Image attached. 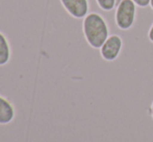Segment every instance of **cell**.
<instances>
[{
	"label": "cell",
	"instance_id": "cell-5",
	"mask_svg": "<svg viewBox=\"0 0 153 142\" xmlns=\"http://www.w3.org/2000/svg\"><path fill=\"white\" fill-rule=\"evenodd\" d=\"M15 108L6 99L0 96V124H7L14 119Z\"/></svg>",
	"mask_w": 153,
	"mask_h": 142
},
{
	"label": "cell",
	"instance_id": "cell-9",
	"mask_svg": "<svg viewBox=\"0 0 153 142\" xmlns=\"http://www.w3.org/2000/svg\"><path fill=\"white\" fill-rule=\"evenodd\" d=\"M148 38H149L150 43L153 44V24L151 25V27L149 28V31H148Z\"/></svg>",
	"mask_w": 153,
	"mask_h": 142
},
{
	"label": "cell",
	"instance_id": "cell-1",
	"mask_svg": "<svg viewBox=\"0 0 153 142\" xmlns=\"http://www.w3.org/2000/svg\"><path fill=\"white\" fill-rule=\"evenodd\" d=\"M82 29L88 44L93 49H100L108 38L109 29L107 22L98 13H90L85 17Z\"/></svg>",
	"mask_w": 153,
	"mask_h": 142
},
{
	"label": "cell",
	"instance_id": "cell-2",
	"mask_svg": "<svg viewBox=\"0 0 153 142\" xmlns=\"http://www.w3.org/2000/svg\"><path fill=\"white\" fill-rule=\"evenodd\" d=\"M137 4L132 0H122L116 7L115 20L121 30H129L137 20Z\"/></svg>",
	"mask_w": 153,
	"mask_h": 142
},
{
	"label": "cell",
	"instance_id": "cell-4",
	"mask_svg": "<svg viewBox=\"0 0 153 142\" xmlns=\"http://www.w3.org/2000/svg\"><path fill=\"white\" fill-rule=\"evenodd\" d=\"M65 10L75 19L85 18L89 13L88 0H61Z\"/></svg>",
	"mask_w": 153,
	"mask_h": 142
},
{
	"label": "cell",
	"instance_id": "cell-8",
	"mask_svg": "<svg viewBox=\"0 0 153 142\" xmlns=\"http://www.w3.org/2000/svg\"><path fill=\"white\" fill-rule=\"evenodd\" d=\"M132 1L134 2L137 6H140V7L145 8V7H147V6L149 5L151 0H132Z\"/></svg>",
	"mask_w": 153,
	"mask_h": 142
},
{
	"label": "cell",
	"instance_id": "cell-7",
	"mask_svg": "<svg viewBox=\"0 0 153 142\" xmlns=\"http://www.w3.org/2000/svg\"><path fill=\"white\" fill-rule=\"evenodd\" d=\"M97 4L100 6V8L104 12H111L116 7L117 0H96Z\"/></svg>",
	"mask_w": 153,
	"mask_h": 142
},
{
	"label": "cell",
	"instance_id": "cell-11",
	"mask_svg": "<svg viewBox=\"0 0 153 142\" xmlns=\"http://www.w3.org/2000/svg\"><path fill=\"white\" fill-rule=\"evenodd\" d=\"M121 1H122V0H117V2H116V7H117V6H118V4H119Z\"/></svg>",
	"mask_w": 153,
	"mask_h": 142
},
{
	"label": "cell",
	"instance_id": "cell-12",
	"mask_svg": "<svg viewBox=\"0 0 153 142\" xmlns=\"http://www.w3.org/2000/svg\"><path fill=\"white\" fill-rule=\"evenodd\" d=\"M150 4H151V7H152V10H153V0L150 1Z\"/></svg>",
	"mask_w": 153,
	"mask_h": 142
},
{
	"label": "cell",
	"instance_id": "cell-6",
	"mask_svg": "<svg viewBox=\"0 0 153 142\" xmlns=\"http://www.w3.org/2000/svg\"><path fill=\"white\" fill-rule=\"evenodd\" d=\"M10 48L5 35L0 32V65H4L10 61Z\"/></svg>",
	"mask_w": 153,
	"mask_h": 142
},
{
	"label": "cell",
	"instance_id": "cell-10",
	"mask_svg": "<svg viewBox=\"0 0 153 142\" xmlns=\"http://www.w3.org/2000/svg\"><path fill=\"white\" fill-rule=\"evenodd\" d=\"M151 115H152V117H153V102H152V104H151Z\"/></svg>",
	"mask_w": 153,
	"mask_h": 142
},
{
	"label": "cell",
	"instance_id": "cell-3",
	"mask_svg": "<svg viewBox=\"0 0 153 142\" xmlns=\"http://www.w3.org/2000/svg\"><path fill=\"white\" fill-rule=\"evenodd\" d=\"M123 48L122 38L117 34L108 36L100 48V55L105 61L113 62L120 56Z\"/></svg>",
	"mask_w": 153,
	"mask_h": 142
}]
</instances>
